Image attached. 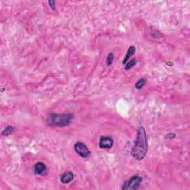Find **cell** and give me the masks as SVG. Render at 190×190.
<instances>
[{
    "instance_id": "obj_8",
    "label": "cell",
    "mask_w": 190,
    "mask_h": 190,
    "mask_svg": "<svg viewBox=\"0 0 190 190\" xmlns=\"http://www.w3.org/2000/svg\"><path fill=\"white\" fill-rule=\"evenodd\" d=\"M135 51H136V49H135V46H131L129 47V49H128V51H127L126 56V57L124 58V60H123V64H125V63H127V61L129 59H130L131 56L134 55V54L135 53Z\"/></svg>"
},
{
    "instance_id": "obj_12",
    "label": "cell",
    "mask_w": 190,
    "mask_h": 190,
    "mask_svg": "<svg viewBox=\"0 0 190 190\" xmlns=\"http://www.w3.org/2000/svg\"><path fill=\"white\" fill-rule=\"evenodd\" d=\"M113 60H114V54H113L112 53H110L106 58V64L108 66L112 65L113 63Z\"/></svg>"
},
{
    "instance_id": "obj_14",
    "label": "cell",
    "mask_w": 190,
    "mask_h": 190,
    "mask_svg": "<svg viewBox=\"0 0 190 190\" xmlns=\"http://www.w3.org/2000/svg\"><path fill=\"white\" fill-rule=\"evenodd\" d=\"M48 3H49L50 6L52 9H55V2L49 1V2H48Z\"/></svg>"
},
{
    "instance_id": "obj_10",
    "label": "cell",
    "mask_w": 190,
    "mask_h": 190,
    "mask_svg": "<svg viewBox=\"0 0 190 190\" xmlns=\"http://www.w3.org/2000/svg\"><path fill=\"white\" fill-rule=\"evenodd\" d=\"M145 84H146V80L144 79H140L135 84V88L137 89H141L145 86Z\"/></svg>"
},
{
    "instance_id": "obj_6",
    "label": "cell",
    "mask_w": 190,
    "mask_h": 190,
    "mask_svg": "<svg viewBox=\"0 0 190 190\" xmlns=\"http://www.w3.org/2000/svg\"><path fill=\"white\" fill-rule=\"evenodd\" d=\"M34 172L35 174L39 175H45L46 173V166L45 165V163L39 162L37 163L34 165Z\"/></svg>"
},
{
    "instance_id": "obj_1",
    "label": "cell",
    "mask_w": 190,
    "mask_h": 190,
    "mask_svg": "<svg viewBox=\"0 0 190 190\" xmlns=\"http://www.w3.org/2000/svg\"><path fill=\"white\" fill-rule=\"evenodd\" d=\"M148 150L147 136L144 127H140L137 130L136 139L131 149V155L137 161H140L146 157Z\"/></svg>"
},
{
    "instance_id": "obj_2",
    "label": "cell",
    "mask_w": 190,
    "mask_h": 190,
    "mask_svg": "<svg viewBox=\"0 0 190 190\" xmlns=\"http://www.w3.org/2000/svg\"><path fill=\"white\" fill-rule=\"evenodd\" d=\"M73 114H51L47 118V123L51 126L65 127L68 126L73 120Z\"/></svg>"
},
{
    "instance_id": "obj_13",
    "label": "cell",
    "mask_w": 190,
    "mask_h": 190,
    "mask_svg": "<svg viewBox=\"0 0 190 190\" xmlns=\"http://www.w3.org/2000/svg\"><path fill=\"white\" fill-rule=\"evenodd\" d=\"M175 137V134H174V133H170V134L166 135V139H172Z\"/></svg>"
},
{
    "instance_id": "obj_4",
    "label": "cell",
    "mask_w": 190,
    "mask_h": 190,
    "mask_svg": "<svg viewBox=\"0 0 190 190\" xmlns=\"http://www.w3.org/2000/svg\"><path fill=\"white\" fill-rule=\"evenodd\" d=\"M74 149L80 157H84V158L88 157L91 154L87 146L82 142H77L74 145Z\"/></svg>"
},
{
    "instance_id": "obj_9",
    "label": "cell",
    "mask_w": 190,
    "mask_h": 190,
    "mask_svg": "<svg viewBox=\"0 0 190 190\" xmlns=\"http://www.w3.org/2000/svg\"><path fill=\"white\" fill-rule=\"evenodd\" d=\"M14 129H15L14 127L7 126L2 131V135L3 136H8V135H10L11 134V133L14 132Z\"/></svg>"
},
{
    "instance_id": "obj_3",
    "label": "cell",
    "mask_w": 190,
    "mask_h": 190,
    "mask_svg": "<svg viewBox=\"0 0 190 190\" xmlns=\"http://www.w3.org/2000/svg\"><path fill=\"white\" fill-rule=\"evenodd\" d=\"M143 178L140 176H133L129 180L124 182L122 189L123 190H136L140 186Z\"/></svg>"
},
{
    "instance_id": "obj_7",
    "label": "cell",
    "mask_w": 190,
    "mask_h": 190,
    "mask_svg": "<svg viewBox=\"0 0 190 190\" xmlns=\"http://www.w3.org/2000/svg\"><path fill=\"white\" fill-rule=\"evenodd\" d=\"M74 178V175L72 172H66L62 175L61 178H60V180H61L62 183L68 184L72 181Z\"/></svg>"
},
{
    "instance_id": "obj_11",
    "label": "cell",
    "mask_w": 190,
    "mask_h": 190,
    "mask_svg": "<svg viewBox=\"0 0 190 190\" xmlns=\"http://www.w3.org/2000/svg\"><path fill=\"white\" fill-rule=\"evenodd\" d=\"M136 63H137L136 60L135 59L131 60L130 62H129V63H128L126 65H125V69L126 70H129V69L131 68L134 66V65H136Z\"/></svg>"
},
{
    "instance_id": "obj_5",
    "label": "cell",
    "mask_w": 190,
    "mask_h": 190,
    "mask_svg": "<svg viewBox=\"0 0 190 190\" xmlns=\"http://www.w3.org/2000/svg\"><path fill=\"white\" fill-rule=\"evenodd\" d=\"M113 144H114V140L112 137L103 136L101 137L100 140H99V146L101 148H104V149H110L113 146Z\"/></svg>"
}]
</instances>
